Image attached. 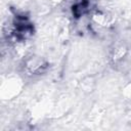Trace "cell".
<instances>
[{
    "instance_id": "obj_1",
    "label": "cell",
    "mask_w": 131,
    "mask_h": 131,
    "mask_svg": "<svg viewBox=\"0 0 131 131\" xmlns=\"http://www.w3.org/2000/svg\"><path fill=\"white\" fill-rule=\"evenodd\" d=\"M34 34V26L29 16L20 13L14 14L12 20L11 36L17 41H25Z\"/></svg>"
},
{
    "instance_id": "obj_2",
    "label": "cell",
    "mask_w": 131,
    "mask_h": 131,
    "mask_svg": "<svg viewBox=\"0 0 131 131\" xmlns=\"http://www.w3.org/2000/svg\"><path fill=\"white\" fill-rule=\"evenodd\" d=\"M90 8V1L89 0H76L74 5L72 6V13L74 17L79 18L82 15L86 14Z\"/></svg>"
}]
</instances>
